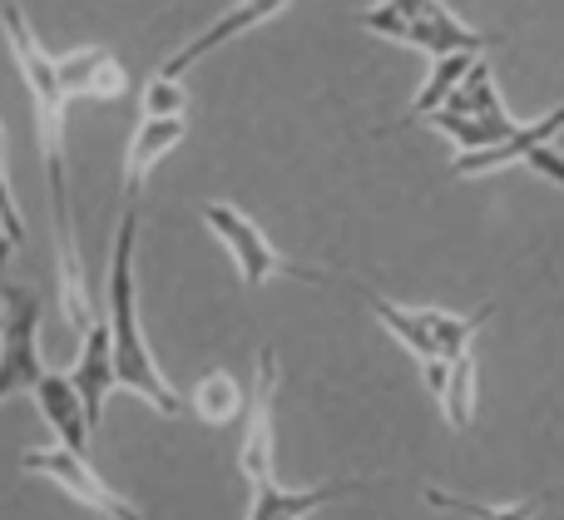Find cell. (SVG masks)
<instances>
[{
    "label": "cell",
    "instance_id": "cell-16",
    "mask_svg": "<svg viewBox=\"0 0 564 520\" xmlns=\"http://www.w3.org/2000/svg\"><path fill=\"white\" fill-rule=\"evenodd\" d=\"M35 407L40 416L50 422V432H55L59 446H69V452H89V442H95V432H89V416H85V402H79L75 382H69V372H50L35 382Z\"/></svg>",
    "mask_w": 564,
    "mask_h": 520
},
{
    "label": "cell",
    "instance_id": "cell-20",
    "mask_svg": "<svg viewBox=\"0 0 564 520\" xmlns=\"http://www.w3.org/2000/svg\"><path fill=\"white\" fill-rule=\"evenodd\" d=\"M421 496H426V506L460 520H535L540 506H545V496H530V501H516V506H490V501H470V496H451L441 486H426Z\"/></svg>",
    "mask_w": 564,
    "mask_h": 520
},
{
    "label": "cell",
    "instance_id": "cell-9",
    "mask_svg": "<svg viewBox=\"0 0 564 520\" xmlns=\"http://www.w3.org/2000/svg\"><path fill=\"white\" fill-rule=\"evenodd\" d=\"M278 353L258 347L253 362V392L243 407V446H238V472L248 476V486L278 481Z\"/></svg>",
    "mask_w": 564,
    "mask_h": 520
},
{
    "label": "cell",
    "instance_id": "cell-21",
    "mask_svg": "<svg viewBox=\"0 0 564 520\" xmlns=\"http://www.w3.org/2000/svg\"><path fill=\"white\" fill-rule=\"evenodd\" d=\"M144 115H184V105H188V95H184V79H174V75H154L144 85Z\"/></svg>",
    "mask_w": 564,
    "mask_h": 520
},
{
    "label": "cell",
    "instance_id": "cell-4",
    "mask_svg": "<svg viewBox=\"0 0 564 520\" xmlns=\"http://www.w3.org/2000/svg\"><path fill=\"white\" fill-rule=\"evenodd\" d=\"M371 313H377V323L387 327L391 337H397L401 347H406L416 362H451V357L470 353V343H476V333L486 327V317L496 313V303L476 307V313H451V307H436V303H421V307H401L391 303V297H367Z\"/></svg>",
    "mask_w": 564,
    "mask_h": 520
},
{
    "label": "cell",
    "instance_id": "cell-12",
    "mask_svg": "<svg viewBox=\"0 0 564 520\" xmlns=\"http://www.w3.org/2000/svg\"><path fill=\"white\" fill-rule=\"evenodd\" d=\"M79 337H85V343H79V357H75V367H69V382H75L79 402H85L89 432L99 436V426H105V402H109V392H119L115 347H109V327H105V317H95V323H89Z\"/></svg>",
    "mask_w": 564,
    "mask_h": 520
},
{
    "label": "cell",
    "instance_id": "cell-13",
    "mask_svg": "<svg viewBox=\"0 0 564 520\" xmlns=\"http://www.w3.org/2000/svg\"><path fill=\"white\" fill-rule=\"evenodd\" d=\"M55 75H59V89H65L69 105H75V99H124V89H129L124 65H119V55L105 45H79V50L55 55Z\"/></svg>",
    "mask_w": 564,
    "mask_h": 520
},
{
    "label": "cell",
    "instance_id": "cell-6",
    "mask_svg": "<svg viewBox=\"0 0 564 520\" xmlns=\"http://www.w3.org/2000/svg\"><path fill=\"white\" fill-rule=\"evenodd\" d=\"M204 224H208V234L228 248V258H234L243 288H263V283H273V278H297V283H327L332 278V273H322V268L282 258L273 248V238H268L238 204H224V198L204 204Z\"/></svg>",
    "mask_w": 564,
    "mask_h": 520
},
{
    "label": "cell",
    "instance_id": "cell-19",
    "mask_svg": "<svg viewBox=\"0 0 564 520\" xmlns=\"http://www.w3.org/2000/svg\"><path fill=\"white\" fill-rule=\"evenodd\" d=\"M486 55V50H451V55H436L431 59V75L421 79V89H416V105H411V115H421L426 119L436 105H446L451 99V89L460 85V79L470 75V65Z\"/></svg>",
    "mask_w": 564,
    "mask_h": 520
},
{
    "label": "cell",
    "instance_id": "cell-18",
    "mask_svg": "<svg viewBox=\"0 0 564 520\" xmlns=\"http://www.w3.org/2000/svg\"><path fill=\"white\" fill-rule=\"evenodd\" d=\"M188 407H194V416H198L204 426H228V422H238V416H243L248 392L224 372V367H214V372L198 377V387H194V397H188Z\"/></svg>",
    "mask_w": 564,
    "mask_h": 520
},
{
    "label": "cell",
    "instance_id": "cell-17",
    "mask_svg": "<svg viewBox=\"0 0 564 520\" xmlns=\"http://www.w3.org/2000/svg\"><path fill=\"white\" fill-rule=\"evenodd\" d=\"M436 397H441V412H446L451 432H466V426L476 422V407H480V362H476V353L451 357L446 382H441Z\"/></svg>",
    "mask_w": 564,
    "mask_h": 520
},
{
    "label": "cell",
    "instance_id": "cell-5",
    "mask_svg": "<svg viewBox=\"0 0 564 520\" xmlns=\"http://www.w3.org/2000/svg\"><path fill=\"white\" fill-rule=\"evenodd\" d=\"M426 119H431V129H441V134L456 144V154L500 144V139L520 124V119L506 109V99H500V85H496V75H490L486 59H476L470 75L451 89L446 105H436Z\"/></svg>",
    "mask_w": 564,
    "mask_h": 520
},
{
    "label": "cell",
    "instance_id": "cell-1",
    "mask_svg": "<svg viewBox=\"0 0 564 520\" xmlns=\"http://www.w3.org/2000/svg\"><path fill=\"white\" fill-rule=\"evenodd\" d=\"M0 35L10 45L20 79L30 95V124H35V144H40V164H45V194H50V224H55V283H59V313L75 333H85L99 317L95 293L85 283V263H79V243H75V208H69V149H65V115L69 99L59 89L55 75V55L40 45L35 25L25 20V10L15 0L0 6Z\"/></svg>",
    "mask_w": 564,
    "mask_h": 520
},
{
    "label": "cell",
    "instance_id": "cell-3",
    "mask_svg": "<svg viewBox=\"0 0 564 520\" xmlns=\"http://www.w3.org/2000/svg\"><path fill=\"white\" fill-rule=\"evenodd\" d=\"M361 30L381 40H397L406 50H421L426 59L451 55V50H486L490 40L476 25L456 15L446 0H377L361 10Z\"/></svg>",
    "mask_w": 564,
    "mask_h": 520
},
{
    "label": "cell",
    "instance_id": "cell-8",
    "mask_svg": "<svg viewBox=\"0 0 564 520\" xmlns=\"http://www.w3.org/2000/svg\"><path fill=\"white\" fill-rule=\"evenodd\" d=\"M0 402L20 392H35V382L45 377L40 362V297L20 283H0Z\"/></svg>",
    "mask_w": 564,
    "mask_h": 520
},
{
    "label": "cell",
    "instance_id": "cell-2",
    "mask_svg": "<svg viewBox=\"0 0 564 520\" xmlns=\"http://www.w3.org/2000/svg\"><path fill=\"white\" fill-rule=\"evenodd\" d=\"M134 243H139V204L119 208L115 228V253H109V288H105V327L109 347H115V377L119 392H134L139 402H149L159 416H178L184 397L174 392V382L164 377V367L154 362L144 343V323H139V283H134Z\"/></svg>",
    "mask_w": 564,
    "mask_h": 520
},
{
    "label": "cell",
    "instance_id": "cell-7",
    "mask_svg": "<svg viewBox=\"0 0 564 520\" xmlns=\"http://www.w3.org/2000/svg\"><path fill=\"white\" fill-rule=\"evenodd\" d=\"M20 472L40 476V481H55L69 501H79L85 511H95L105 520H144V511H139L129 496H119L115 486L95 472L89 452H69V446H59V442L55 446H30V452H20Z\"/></svg>",
    "mask_w": 564,
    "mask_h": 520
},
{
    "label": "cell",
    "instance_id": "cell-10",
    "mask_svg": "<svg viewBox=\"0 0 564 520\" xmlns=\"http://www.w3.org/2000/svg\"><path fill=\"white\" fill-rule=\"evenodd\" d=\"M292 0H238L234 10H224V15L214 20V25H204L188 45H178L174 55L159 65V75H174V79H184L188 69L198 65V59H208L214 50H224V45H234L238 35H248V30H258V25H268L273 15H282Z\"/></svg>",
    "mask_w": 564,
    "mask_h": 520
},
{
    "label": "cell",
    "instance_id": "cell-14",
    "mask_svg": "<svg viewBox=\"0 0 564 520\" xmlns=\"http://www.w3.org/2000/svg\"><path fill=\"white\" fill-rule=\"evenodd\" d=\"M188 134V119L184 115H144L134 124V139H129V154H124V204H139L144 194L149 174L164 154H174Z\"/></svg>",
    "mask_w": 564,
    "mask_h": 520
},
{
    "label": "cell",
    "instance_id": "cell-15",
    "mask_svg": "<svg viewBox=\"0 0 564 520\" xmlns=\"http://www.w3.org/2000/svg\"><path fill=\"white\" fill-rule=\"evenodd\" d=\"M367 486L371 481H361V476H347V481H322V486H302V491H292V486H282V481H263V486H253L248 520H307V516H317L327 501L357 496V491H367Z\"/></svg>",
    "mask_w": 564,
    "mask_h": 520
},
{
    "label": "cell",
    "instance_id": "cell-11",
    "mask_svg": "<svg viewBox=\"0 0 564 520\" xmlns=\"http://www.w3.org/2000/svg\"><path fill=\"white\" fill-rule=\"evenodd\" d=\"M564 134V105L545 109L540 119H530V124H516L500 144H486V149H466V154L451 159V169H456L460 178H480V174H496V169H510V164H525L535 149L555 144Z\"/></svg>",
    "mask_w": 564,
    "mask_h": 520
},
{
    "label": "cell",
    "instance_id": "cell-22",
    "mask_svg": "<svg viewBox=\"0 0 564 520\" xmlns=\"http://www.w3.org/2000/svg\"><path fill=\"white\" fill-rule=\"evenodd\" d=\"M15 238H10V228H6V218H0V273H6V263H10V253H15Z\"/></svg>",
    "mask_w": 564,
    "mask_h": 520
}]
</instances>
